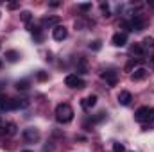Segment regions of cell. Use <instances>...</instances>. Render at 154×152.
<instances>
[{
	"instance_id": "obj_30",
	"label": "cell",
	"mask_w": 154,
	"mask_h": 152,
	"mask_svg": "<svg viewBox=\"0 0 154 152\" xmlns=\"http://www.w3.org/2000/svg\"><path fill=\"white\" fill-rule=\"evenodd\" d=\"M151 65H152V68H154V56L151 57Z\"/></svg>"
},
{
	"instance_id": "obj_20",
	"label": "cell",
	"mask_w": 154,
	"mask_h": 152,
	"mask_svg": "<svg viewBox=\"0 0 154 152\" xmlns=\"http://www.w3.org/2000/svg\"><path fill=\"white\" fill-rule=\"evenodd\" d=\"M142 47H143V48H154V38L147 36V38L142 41Z\"/></svg>"
},
{
	"instance_id": "obj_3",
	"label": "cell",
	"mask_w": 154,
	"mask_h": 152,
	"mask_svg": "<svg viewBox=\"0 0 154 152\" xmlns=\"http://www.w3.org/2000/svg\"><path fill=\"white\" fill-rule=\"evenodd\" d=\"M22 136H23V140H25L27 143H38L39 138H41V134H39V131L36 127H27V129H23Z\"/></svg>"
},
{
	"instance_id": "obj_23",
	"label": "cell",
	"mask_w": 154,
	"mask_h": 152,
	"mask_svg": "<svg viewBox=\"0 0 154 152\" xmlns=\"http://www.w3.org/2000/svg\"><path fill=\"white\" fill-rule=\"evenodd\" d=\"M16 90H22V91L29 90V81H18L16 82Z\"/></svg>"
},
{
	"instance_id": "obj_10",
	"label": "cell",
	"mask_w": 154,
	"mask_h": 152,
	"mask_svg": "<svg viewBox=\"0 0 154 152\" xmlns=\"http://www.w3.org/2000/svg\"><path fill=\"white\" fill-rule=\"evenodd\" d=\"M102 79L109 84V86H116V82H118V74L116 72H113V70H108V72H104L102 74Z\"/></svg>"
},
{
	"instance_id": "obj_1",
	"label": "cell",
	"mask_w": 154,
	"mask_h": 152,
	"mask_svg": "<svg viewBox=\"0 0 154 152\" xmlns=\"http://www.w3.org/2000/svg\"><path fill=\"white\" fill-rule=\"evenodd\" d=\"M56 120L59 123H68L74 120V109L70 104L63 102V104H57L56 106Z\"/></svg>"
},
{
	"instance_id": "obj_29",
	"label": "cell",
	"mask_w": 154,
	"mask_h": 152,
	"mask_svg": "<svg viewBox=\"0 0 154 152\" xmlns=\"http://www.w3.org/2000/svg\"><path fill=\"white\" fill-rule=\"evenodd\" d=\"M7 7H9V9H16V7H20V4H18V2H9Z\"/></svg>"
},
{
	"instance_id": "obj_32",
	"label": "cell",
	"mask_w": 154,
	"mask_h": 152,
	"mask_svg": "<svg viewBox=\"0 0 154 152\" xmlns=\"http://www.w3.org/2000/svg\"><path fill=\"white\" fill-rule=\"evenodd\" d=\"M0 68H2V61H0Z\"/></svg>"
},
{
	"instance_id": "obj_11",
	"label": "cell",
	"mask_w": 154,
	"mask_h": 152,
	"mask_svg": "<svg viewBox=\"0 0 154 152\" xmlns=\"http://www.w3.org/2000/svg\"><path fill=\"white\" fill-rule=\"evenodd\" d=\"M111 43H113L115 47H124V45L127 43V34H125V32H116V34H113Z\"/></svg>"
},
{
	"instance_id": "obj_26",
	"label": "cell",
	"mask_w": 154,
	"mask_h": 152,
	"mask_svg": "<svg viewBox=\"0 0 154 152\" xmlns=\"http://www.w3.org/2000/svg\"><path fill=\"white\" fill-rule=\"evenodd\" d=\"M124 145L122 143H113V152H124Z\"/></svg>"
},
{
	"instance_id": "obj_31",
	"label": "cell",
	"mask_w": 154,
	"mask_h": 152,
	"mask_svg": "<svg viewBox=\"0 0 154 152\" xmlns=\"http://www.w3.org/2000/svg\"><path fill=\"white\" fill-rule=\"evenodd\" d=\"M22 152H32V150H22Z\"/></svg>"
},
{
	"instance_id": "obj_28",
	"label": "cell",
	"mask_w": 154,
	"mask_h": 152,
	"mask_svg": "<svg viewBox=\"0 0 154 152\" xmlns=\"http://www.w3.org/2000/svg\"><path fill=\"white\" fill-rule=\"evenodd\" d=\"M47 79H48V75L45 72H38V81H47Z\"/></svg>"
},
{
	"instance_id": "obj_12",
	"label": "cell",
	"mask_w": 154,
	"mask_h": 152,
	"mask_svg": "<svg viewBox=\"0 0 154 152\" xmlns=\"http://www.w3.org/2000/svg\"><path fill=\"white\" fill-rule=\"evenodd\" d=\"M95 104H97V95H90V97L82 99V102H81V106H82L86 111H90L91 108H95Z\"/></svg>"
},
{
	"instance_id": "obj_4",
	"label": "cell",
	"mask_w": 154,
	"mask_h": 152,
	"mask_svg": "<svg viewBox=\"0 0 154 152\" xmlns=\"http://www.w3.org/2000/svg\"><path fill=\"white\" fill-rule=\"evenodd\" d=\"M65 84H66L68 88H72V90H82V88L86 86V84H84V81L77 75V74H70V75H66Z\"/></svg>"
},
{
	"instance_id": "obj_33",
	"label": "cell",
	"mask_w": 154,
	"mask_h": 152,
	"mask_svg": "<svg viewBox=\"0 0 154 152\" xmlns=\"http://www.w3.org/2000/svg\"><path fill=\"white\" fill-rule=\"evenodd\" d=\"M0 123H2V122H0Z\"/></svg>"
},
{
	"instance_id": "obj_9",
	"label": "cell",
	"mask_w": 154,
	"mask_h": 152,
	"mask_svg": "<svg viewBox=\"0 0 154 152\" xmlns=\"http://www.w3.org/2000/svg\"><path fill=\"white\" fill-rule=\"evenodd\" d=\"M59 22H61V18L59 16H45L43 20H41V25L45 27V29H50V27H57L59 25Z\"/></svg>"
},
{
	"instance_id": "obj_21",
	"label": "cell",
	"mask_w": 154,
	"mask_h": 152,
	"mask_svg": "<svg viewBox=\"0 0 154 152\" xmlns=\"http://www.w3.org/2000/svg\"><path fill=\"white\" fill-rule=\"evenodd\" d=\"M100 11H102V16H106V18H109V16H111V11H109V5H108L106 2H102V4H100Z\"/></svg>"
},
{
	"instance_id": "obj_13",
	"label": "cell",
	"mask_w": 154,
	"mask_h": 152,
	"mask_svg": "<svg viewBox=\"0 0 154 152\" xmlns=\"http://www.w3.org/2000/svg\"><path fill=\"white\" fill-rule=\"evenodd\" d=\"M131 100H133V95H131L129 91H125V90H124V91H120V93H118V102H120L122 106H129V104H131Z\"/></svg>"
},
{
	"instance_id": "obj_2",
	"label": "cell",
	"mask_w": 154,
	"mask_h": 152,
	"mask_svg": "<svg viewBox=\"0 0 154 152\" xmlns=\"http://www.w3.org/2000/svg\"><path fill=\"white\" fill-rule=\"evenodd\" d=\"M134 120L140 122V123L152 122L154 120V108H149V106H142V108H138L136 113H134Z\"/></svg>"
},
{
	"instance_id": "obj_17",
	"label": "cell",
	"mask_w": 154,
	"mask_h": 152,
	"mask_svg": "<svg viewBox=\"0 0 154 152\" xmlns=\"http://www.w3.org/2000/svg\"><path fill=\"white\" fill-rule=\"evenodd\" d=\"M5 59H7L9 63H16V61L20 59V54H18L16 50H7V52H5Z\"/></svg>"
},
{
	"instance_id": "obj_6",
	"label": "cell",
	"mask_w": 154,
	"mask_h": 152,
	"mask_svg": "<svg viewBox=\"0 0 154 152\" xmlns=\"http://www.w3.org/2000/svg\"><path fill=\"white\" fill-rule=\"evenodd\" d=\"M0 131H2V134L7 136V138H13V136L18 134V127H16L14 122H7V123H4V127H2Z\"/></svg>"
},
{
	"instance_id": "obj_27",
	"label": "cell",
	"mask_w": 154,
	"mask_h": 152,
	"mask_svg": "<svg viewBox=\"0 0 154 152\" xmlns=\"http://www.w3.org/2000/svg\"><path fill=\"white\" fill-rule=\"evenodd\" d=\"M79 9L81 11H90L91 9V4H79Z\"/></svg>"
},
{
	"instance_id": "obj_25",
	"label": "cell",
	"mask_w": 154,
	"mask_h": 152,
	"mask_svg": "<svg viewBox=\"0 0 154 152\" xmlns=\"http://www.w3.org/2000/svg\"><path fill=\"white\" fill-rule=\"evenodd\" d=\"M100 48H102V43H100L99 39L93 41V43H90V50H95V52H97V50H100Z\"/></svg>"
},
{
	"instance_id": "obj_7",
	"label": "cell",
	"mask_w": 154,
	"mask_h": 152,
	"mask_svg": "<svg viewBox=\"0 0 154 152\" xmlns=\"http://www.w3.org/2000/svg\"><path fill=\"white\" fill-rule=\"evenodd\" d=\"M25 108H29L27 99H11L9 100V109H25Z\"/></svg>"
},
{
	"instance_id": "obj_16",
	"label": "cell",
	"mask_w": 154,
	"mask_h": 152,
	"mask_svg": "<svg viewBox=\"0 0 154 152\" xmlns=\"http://www.w3.org/2000/svg\"><path fill=\"white\" fill-rule=\"evenodd\" d=\"M77 72L79 74H88V61L86 57H81L79 63H77Z\"/></svg>"
},
{
	"instance_id": "obj_8",
	"label": "cell",
	"mask_w": 154,
	"mask_h": 152,
	"mask_svg": "<svg viewBox=\"0 0 154 152\" xmlns=\"http://www.w3.org/2000/svg\"><path fill=\"white\" fill-rule=\"evenodd\" d=\"M66 36H68V29L63 27V25H57L52 31V38L56 39V41H63V39H66Z\"/></svg>"
},
{
	"instance_id": "obj_5",
	"label": "cell",
	"mask_w": 154,
	"mask_h": 152,
	"mask_svg": "<svg viewBox=\"0 0 154 152\" xmlns=\"http://www.w3.org/2000/svg\"><path fill=\"white\" fill-rule=\"evenodd\" d=\"M145 25H147L145 18H143V16H140V14H136V16L129 22V31H143V29H145Z\"/></svg>"
},
{
	"instance_id": "obj_24",
	"label": "cell",
	"mask_w": 154,
	"mask_h": 152,
	"mask_svg": "<svg viewBox=\"0 0 154 152\" xmlns=\"http://www.w3.org/2000/svg\"><path fill=\"white\" fill-rule=\"evenodd\" d=\"M20 18H22V22L29 23V22H31V11H22V13H20Z\"/></svg>"
},
{
	"instance_id": "obj_19",
	"label": "cell",
	"mask_w": 154,
	"mask_h": 152,
	"mask_svg": "<svg viewBox=\"0 0 154 152\" xmlns=\"http://www.w3.org/2000/svg\"><path fill=\"white\" fill-rule=\"evenodd\" d=\"M9 100H11V99H7L5 95L0 93V111H7V109H9Z\"/></svg>"
},
{
	"instance_id": "obj_18",
	"label": "cell",
	"mask_w": 154,
	"mask_h": 152,
	"mask_svg": "<svg viewBox=\"0 0 154 152\" xmlns=\"http://www.w3.org/2000/svg\"><path fill=\"white\" fill-rule=\"evenodd\" d=\"M143 52H145V48H143L142 45H138V43L131 47V54H133V56H138V57H140V56H143Z\"/></svg>"
},
{
	"instance_id": "obj_14",
	"label": "cell",
	"mask_w": 154,
	"mask_h": 152,
	"mask_svg": "<svg viewBox=\"0 0 154 152\" xmlns=\"http://www.w3.org/2000/svg\"><path fill=\"white\" fill-rule=\"evenodd\" d=\"M145 77H147V70L145 68H138V70H134V74H131L133 81H143Z\"/></svg>"
},
{
	"instance_id": "obj_22",
	"label": "cell",
	"mask_w": 154,
	"mask_h": 152,
	"mask_svg": "<svg viewBox=\"0 0 154 152\" xmlns=\"http://www.w3.org/2000/svg\"><path fill=\"white\" fill-rule=\"evenodd\" d=\"M138 63H140V59H134V57H133V59L125 65V72H133V68H136Z\"/></svg>"
},
{
	"instance_id": "obj_15",
	"label": "cell",
	"mask_w": 154,
	"mask_h": 152,
	"mask_svg": "<svg viewBox=\"0 0 154 152\" xmlns=\"http://www.w3.org/2000/svg\"><path fill=\"white\" fill-rule=\"evenodd\" d=\"M29 31L32 32V36H34V39H36L38 43L43 41V34H41V29H39V27H36V25H29Z\"/></svg>"
}]
</instances>
